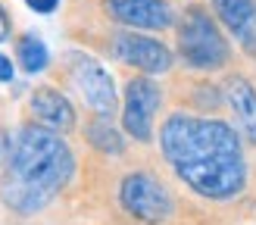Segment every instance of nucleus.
Masks as SVG:
<instances>
[{
	"instance_id": "1",
	"label": "nucleus",
	"mask_w": 256,
	"mask_h": 225,
	"mask_svg": "<svg viewBox=\"0 0 256 225\" xmlns=\"http://www.w3.org/2000/svg\"><path fill=\"white\" fill-rule=\"evenodd\" d=\"M160 150L178 182L206 200H234L247 188L244 138L228 122L197 112H172L160 125Z\"/></svg>"
},
{
	"instance_id": "2",
	"label": "nucleus",
	"mask_w": 256,
	"mask_h": 225,
	"mask_svg": "<svg viewBox=\"0 0 256 225\" xmlns=\"http://www.w3.org/2000/svg\"><path fill=\"white\" fill-rule=\"evenodd\" d=\"M75 154L60 132L41 122L16 128L0 175V197L19 216H34L54 204V197L72 182Z\"/></svg>"
},
{
	"instance_id": "3",
	"label": "nucleus",
	"mask_w": 256,
	"mask_h": 225,
	"mask_svg": "<svg viewBox=\"0 0 256 225\" xmlns=\"http://www.w3.org/2000/svg\"><path fill=\"white\" fill-rule=\"evenodd\" d=\"M175 32H178V56L188 69L216 72L228 66L232 47L219 32L216 19L203 6H188L182 12V19L175 22Z\"/></svg>"
},
{
	"instance_id": "4",
	"label": "nucleus",
	"mask_w": 256,
	"mask_h": 225,
	"mask_svg": "<svg viewBox=\"0 0 256 225\" xmlns=\"http://www.w3.org/2000/svg\"><path fill=\"white\" fill-rule=\"evenodd\" d=\"M119 204L140 225H166L175 216V200L156 175L132 172L119 184Z\"/></svg>"
},
{
	"instance_id": "5",
	"label": "nucleus",
	"mask_w": 256,
	"mask_h": 225,
	"mask_svg": "<svg viewBox=\"0 0 256 225\" xmlns=\"http://www.w3.org/2000/svg\"><path fill=\"white\" fill-rule=\"evenodd\" d=\"M66 69H69V78L78 88L84 104L91 106L100 119H110L119 106V94H116L112 75L100 66L91 54H82V50H69L66 54Z\"/></svg>"
},
{
	"instance_id": "6",
	"label": "nucleus",
	"mask_w": 256,
	"mask_h": 225,
	"mask_svg": "<svg viewBox=\"0 0 256 225\" xmlns=\"http://www.w3.org/2000/svg\"><path fill=\"white\" fill-rule=\"evenodd\" d=\"M162 106V91L150 75H138L125 84V100H122V128L128 138L147 144L153 141V125L156 112Z\"/></svg>"
},
{
	"instance_id": "7",
	"label": "nucleus",
	"mask_w": 256,
	"mask_h": 225,
	"mask_svg": "<svg viewBox=\"0 0 256 225\" xmlns=\"http://www.w3.org/2000/svg\"><path fill=\"white\" fill-rule=\"evenodd\" d=\"M110 54H112V60H116V62L138 69L140 75H162V72H169L172 62H175V54L162 41L147 38V34H140L134 28L112 34Z\"/></svg>"
},
{
	"instance_id": "8",
	"label": "nucleus",
	"mask_w": 256,
	"mask_h": 225,
	"mask_svg": "<svg viewBox=\"0 0 256 225\" xmlns=\"http://www.w3.org/2000/svg\"><path fill=\"white\" fill-rule=\"evenodd\" d=\"M104 12L134 32H166L175 25L169 0H104Z\"/></svg>"
},
{
	"instance_id": "9",
	"label": "nucleus",
	"mask_w": 256,
	"mask_h": 225,
	"mask_svg": "<svg viewBox=\"0 0 256 225\" xmlns=\"http://www.w3.org/2000/svg\"><path fill=\"white\" fill-rule=\"evenodd\" d=\"M28 110H32V116L34 122H41L47 125V128H54L60 134H69L75 128V106H72V100L56 91L54 84H41V88H34L32 97H28Z\"/></svg>"
},
{
	"instance_id": "10",
	"label": "nucleus",
	"mask_w": 256,
	"mask_h": 225,
	"mask_svg": "<svg viewBox=\"0 0 256 225\" xmlns=\"http://www.w3.org/2000/svg\"><path fill=\"white\" fill-rule=\"evenodd\" d=\"M212 12L228 32L238 38V44L256 56V4L253 0H210Z\"/></svg>"
},
{
	"instance_id": "11",
	"label": "nucleus",
	"mask_w": 256,
	"mask_h": 225,
	"mask_svg": "<svg viewBox=\"0 0 256 225\" xmlns=\"http://www.w3.org/2000/svg\"><path fill=\"white\" fill-rule=\"evenodd\" d=\"M225 104L234 116L238 134L247 144H256V88L244 75H232L225 82Z\"/></svg>"
},
{
	"instance_id": "12",
	"label": "nucleus",
	"mask_w": 256,
	"mask_h": 225,
	"mask_svg": "<svg viewBox=\"0 0 256 225\" xmlns=\"http://www.w3.org/2000/svg\"><path fill=\"white\" fill-rule=\"evenodd\" d=\"M16 62L22 66V72H44L47 62H50V54H47V44L41 41L38 34H22L16 41Z\"/></svg>"
},
{
	"instance_id": "13",
	"label": "nucleus",
	"mask_w": 256,
	"mask_h": 225,
	"mask_svg": "<svg viewBox=\"0 0 256 225\" xmlns=\"http://www.w3.org/2000/svg\"><path fill=\"white\" fill-rule=\"evenodd\" d=\"M88 141H91L97 150H104V154H122L125 150V141H122V134L110 125V119H100L88 125Z\"/></svg>"
},
{
	"instance_id": "14",
	"label": "nucleus",
	"mask_w": 256,
	"mask_h": 225,
	"mask_svg": "<svg viewBox=\"0 0 256 225\" xmlns=\"http://www.w3.org/2000/svg\"><path fill=\"white\" fill-rule=\"evenodd\" d=\"M28 4V10H34V12H41V16H47V12H54L56 6H60V0H25Z\"/></svg>"
},
{
	"instance_id": "15",
	"label": "nucleus",
	"mask_w": 256,
	"mask_h": 225,
	"mask_svg": "<svg viewBox=\"0 0 256 225\" xmlns=\"http://www.w3.org/2000/svg\"><path fill=\"white\" fill-rule=\"evenodd\" d=\"M10 34H12V19H10L6 6L0 4V41H10Z\"/></svg>"
},
{
	"instance_id": "16",
	"label": "nucleus",
	"mask_w": 256,
	"mask_h": 225,
	"mask_svg": "<svg viewBox=\"0 0 256 225\" xmlns=\"http://www.w3.org/2000/svg\"><path fill=\"white\" fill-rule=\"evenodd\" d=\"M10 78H12V62H10V56L0 54V82H10Z\"/></svg>"
}]
</instances>
